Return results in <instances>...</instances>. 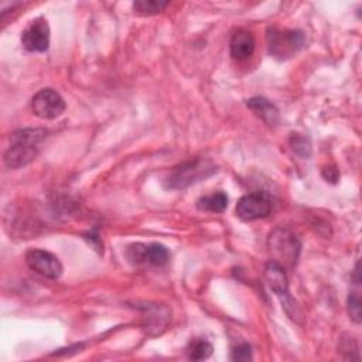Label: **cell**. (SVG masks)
I'll return each instance as SVG.
<instances>
[{
  "mask_svg": "<svg viewBox=\"0 0 362 362\" xmlns=\"http://www.w3.org/2000/svg\"><path fill=\"white\" fill-rule=\"evenodd\" d=\"M44 129H21L10 136V147L4 153V164L8 168H20L31 163L40 150V143L45 139Z\"/></svg>",
  "mask_w": 362,
  "mask_h": 362,
  "instance_id": "obj_1",
  "label": "cell"
},
{
  "mask_svg": "<svg viewBox=\"0 0 362 362\" xmlns=\"http://www.w3.org/2000/svg\"><path fill=\"white\" fill-rule=\"evenodd\" d=\"M267 247L273 257V262L280 266H294L298 260L301 242L291 230L284 228H276L267 238Z\"/></svg>",
  "mask_w": 362,
  "mask_h": 362,
  "instance_id": "obj_2",
  "label": "cell"
},
{
  "mask_svg": "<svg viewBox=\"0 0 362 362\" xmlns=\"http://www.w3.org/2000/svg\"><path fill=\"white\" fill-rule=\"evenodd\" d=\"M216 173V167L204 158H194L175 167L165 178V187L170 189H182L202 178Z\"/></svg>",
  "mask_w": 362,
  "mask_h": 362,
  "instance_id": "obj_3",
  "label": "cell"
},
{
  "mask_svg": "<svg viewBox=\"0 0 362 362\" xmlns=\"http://www.w3.org/2000/svg\"><path fill=\"white\" fill-rule=\"evenodd\" d=\"M267 47L270 55L277 59H286L298 52L304 42L305 37L300 30H279L276 27L267 28Z\"/></svg>",
  "mask_w": 362,
  "mask_h": 362,
  "instance_id": "obj_4",
  "label": "cell"
},
{
  "mask_svg": "<svg viewBox=\"0 0 362 362\" xmlns=\"http://www.w3.org/2000/svg\"><path fill=\"white\" fill-rule=\"evenodd\" d=\"M65 107L66 105L62 96L51 88L38 90L31 99V109L41 119H55L64 113Z\"/></svg>",
  "mask_w": 362,
  "mask_h": 362,
  "instance_id": "obj_5",
  "label": "cell"
},
{
  "mask_svg": "<svg viewBox=\"0 0 362 362\" xmlns=\"http://www.w3.org/2000/svg\"><path fill=\"white\" fill-rule=\"evenodd\" d=\"M272 212V201L263 192L243 195L236 204V215L243 221H256L266 218Z\"/></svg>",
  "mask_w": 362,
  "mask_h": 362,
  "instance_id": "obj_6",
  "label": "cell"
},
{
  "mask_svg": "<svg viewBox=\"0 0 362 362\" xmlns=\"http://www.w3.org/2000/svg\"><path fill=\"white\" fill-rule=\"evenodd\" d=\"M25 263L31 270L48 279H58L64 270L59 259L44 249H30L25 253Z\"/></svg>",
  "mask_w": 362,
  "mask_h": 362,
  "instance_id": "obj_7",
  "label": "cell"
},
{
  "mask_svg": "<svg viewBox=\"0 0 362 362\" xmlns=\"http://www.w3.org/2000/svg\"><path fill=\"white\" fill-rule=\"evenodd\" d=\"M21 42L27 51L44 52L49 47V25L44 17H38L24 28Z\"/></svg>",
  "mask_w": 362,
  "mask_h": 362,
  "instance_id": "obj_8",
  "label": "cell"
},
{
  "mask_svg": "<svg viewBox=\"0 0 362 362\" xmlns=\"http://www.w3.org/2000/svg\"><path fill=\"white\" fill-rule=\"evenodd\" d=\"M170 252L161 243L141 245L136 243L129 247V259L134 263H148L154 266H163L168 262Z\"/></svg>",
  "mask_w": 362,
  "mask_h": 362,
  "instance_id": "obj_9",
  "label": "cell"
},
{
  "mask_svg": "<svg viewBox=\"0 0 362 362\" xmlns=\"http://www.w3.org/2000/svg\"><path fill=\"white\" fill-rule=\"evenodd\" d=\"M264 280L272 291L283 301L286 310L291 304L290 294H288V280L284 272V267L279 263L270 260L264 267Z\"/></svg>",
  "mask_w": 362,
  "mask_h": 362,
  "instance_id": "obj_10",
  "label": "cell"
},
{
  "mask_svg": "<svg viewBox=\"0 0 362 362\" xmlns=\"http://www.w3.org/2000/svg\"><path fill=\"white\" fill-rule=\"evenodd\" d=\"M230 48V57L238 61H245L250 58L255 52V38L252 33L239 30L236 31L229 42Z\"/></svg>",
  "mask_w": 362,
  "mask_h": 362,
  "instance_id": "obj_11",
  "label": "cell"
},
{
  "mask_svg": "<svg viewBox=\"0 0 362 362\" xmlns=\"http://www.w3.org/2000/svg\"><path fill=\"white\" fill-rule=\"evenodd\" d=\"M246 106L270 126H274L279 122V109L270 100L262 96H255L247 99Z\"/></svg>",
  "mask_w": 362,
  "mask_h": 362,
  "instance_id": "obj_12",
  "label": "cell"
},
{
  "mask_svg": "<svg viewBox=\"0 0 362 362\" xmlns=\"http://www.w3.org/2000/svg\"><path fill=\"white\" fill-rule=\"evenodd\" d=\"M228 202H229V198L226 192L216 191L214 194L201 197L197 201V208L206 212H223L228 206Z\"/></svg>",
  "mask_w": 362,
  "mask_h": 362,
  "instance_id": "obj_13",
  "label": "cell"
},
{
  "mask_svg": "<svg viewBox=\"0 0 362 362\" xmlns=\"http://www.w3.org/2000/svg\"><path fill=\"white\" fill-rule=\"evenodd\" d=\"M187 354H188V358L192 361H204L211 356L212 345L206 339L195 338L188 344Z\"/></svg>",
  "mask_w": 362,
  "mask_h": 362,
  "instance_id": "obj_14",
  "label": "cell"
},
{
  "mask_svg": "<svg viewBox=\"0 0 362 362\" xmlns=\"http://www.w3.org/2000/svg\"><path fill=\"white\" fill-rule=\"evenodd\" d=\"M168 3L167 1H156V0H139L133 3L134 11L139 14H157L160 13Z\"/></svg>",
  "mask_w": 362,
  "mask_h": 362,
  "instance_id": "obj_15",
  "label": "cell"
},
{
  "mask_svg": "<svg viewBox=\"0 0 362 362\" xmlns=\"http://www.w3.org/2000/svg\"><path fill=\"white\" fill-rule=\"evenodd\" d=\"M290 146L294 153H297L301 157H308L311 154V143L310 139L303 134H291L290 137Z\"/></svg>",
  "mask_w": 362,
  "mask_h": 362,
  "instance_id": "obj_16",
  "label": "cell"
},
{
  "mask_svg": "<svg viewBox=\"0 0 362 362\" xmlns=\"http://www.w3.org/2000/svg\"><path fill=\"white\" fill-rule=\"evenodd\" d=\"M346 308H348V314H349V318L355 322V324H359L361 320H362V314H361V298L356 293H349L348 296V300H346Z\"/></svg>",
  "mask_w": 362,
  "mask_h": 362,
  "instance_id": "obj_17",
  "label": "cell"
},
{
  "mask_svg": "<svg viewBox=\"0 0 362 362\" xmlns=\"http://www.w3.org/2000/svg\"><path fill=\"white\" fill-rule=\"evenodd\" d=\"M232 361H250L252 359V348L249 344H240L236 348H233L232 355H230Z\"/></svg>",
  "mask_w": 362,
  "mask_h": 362,
  "instance_id": "obj_18",
  "label": "cell"
},
{
  "mask_svg": "<svg viewBox=\"0 0 362 362\" xmlns=\"http://www.w3.org/2000/svg\"><path fill=\"white\" fill-rule=\"evenodd\" d=\"M322 177L329 182H337V180L339 177V173L335 167H327V168L322 170Z\"/></svg>",
  "mask_w": 362,
  "mask_h": 362,
  "instance_id": "obj_19",
  "label": "cell"
}]
</instances>
